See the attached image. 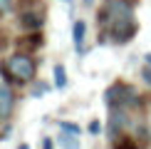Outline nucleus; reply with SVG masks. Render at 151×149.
Here are the masks:
<instances>
[{
	"label": "nucleus",
	"instance_id": "obj_13",
	"mask_svg": "<svg viewBox=\"0 0 151 149\" xmlns=\"http://www.w3.org/2000/svg\"><path fill=\"white\" fill-rule=\"evenodd\" d=\"M12 8V0H0V12H8Z\"/></svg>",
	"mask_w": 151,
	"mask_h": 149
},
{
	"label": "nucleus",
	"instance_id": "obj_8",
	"mask_svg": "<svg viewBox=\"0 0 151 149\" xmlns=\"http://www.w3.org/2000/svg\"><path fill=\"white\" fill-rule=\"evenodd\" d=\"M60 147H62V149H79V137L72 134V132L60 134Z\"/></svg>",
	"mask_w": 151,
	"mask_h": 149
},
{
	"label": "nucleus",
	"instance_id": "obj_2",
	"mask_svg": "<svg viewBox=\"0 0 151 149\" xmlns=\"http://www.w3.org/2000/svg\"><path fill=\"white\" fill-rule=\"evenodd\" d=\"M134 33H136V22L131 20V15L114 17V27H111V35H114V40L127 42V40H131V35H134Z\"/></svg>",
	"mask_w": 151,
	"mask_h": 149
},
{
	"label": "nucleus",
	"instance_id": "obj_3",
	"mask_svg": "<svg viewBox=\"0 0 151 149\" xmlns=\"http://www.w3.org/2000/svg\"><path fill=\"white\" fill-rule=\"evenodd\" d=\"M12 104H15V97H12V90L8 85H0V119L10 117Z\"/></svg>",
	"mask_w": 151,
	"mask_h": 149
},
{
	"label": "nucleus",
	"instance_id": "obj_6",
	"mask_svg": "<svg viewBox=\"0 0 151 149\" xmlns=\"http://www.w3.org/2000/svg\"><path fill=\"white\" fill-rule=\"evenodd\" d=\"M111 124H109V134L114 137L116 134V129H122L124 124H127V117H124V112H119V109H114L111 112V119H109Z\"/></svg>",
	"mask_w": 151,
	"mask_h": 149
},
{
	"label": "nucleus",
	"instance_id": "obj_16",
	"mask_svg": "<svg viewBox=\"0 0 151 149\" xmlns=\"http://www.w3.org/2000/svg\"><path fill=\"white\" fill-rule=\"evenodd\" d=\"M17 149H30V144H20V147H17Z\"/></svg>",
	"mask_w": 151,
	"mask_h": 149
},
{
	"label": "nucleus",
	"instance_id": "obj_12",
	"mask_svg": "<svg viewBox=\"0 0 151 149\" xmlns=\"http://www.w3.org/2000/svg\"><path fill=\"white\" fill-rule=\"evenodd\" d=\"M141 77H144V82H146V85L151 87V65H149V67H144V72H141Z\"/></svg>",
	"mask_w": 151,
	"mask_h": 149
},
{
	"label": "nucleus",
	"instance_id": "obj_5",
	"mask_svg": "<svg viewBox=\"0 0 151 149\" xmlns=\"http://www.w3.org/2000/svg\"><path fill=\"white\" fill-rule=\"evenodd\" d=\"M20 27L22 30H40L42 27V17L37 12H25L20 15Z\"/></svg>",
	"mask_w": 151,
	"mask_h": 149
},
{
	"label": "nucleus",
	"instance_id": "obj_4",
	"mask_svg": "<svg viewBox=\"0 0 151 149\" xmlns=\"http://www.w3.org/2000/svg\"><path fill=\"white\" fill-rule=\"evenodd\" d=\"M84 33H87V22H84V20H77V22L72 25V40H74V50H77V52H82Z\"/></svg>",
	"mask_w": 151,
	"mask_h": 149
},
{
	"label": "nucleus",
	"instance_id": "obj_14",
	"mask_svg": "<svg viewBox=\"0 0 151 149\" xmlns=\"http://www.w3.org/2000/svg\"><path fill=\"white\" fill-rule=\"evenodd\" d=\"M42 149H55V144H52V139H42Z\"/></svg>",
	"mask_w": 151,
	"mask_h": 149
},
{
	"label": "nucleus",
	"instance_id": "obj_7",
	"mask_svg": "<svg viewBox=\"0 0 151 149\" xmlns=\"http://www.w3.org/2000/svg\"><path fill=\"white\" fill-rule=\"evenodd\" d=\"M40 45H42V37L40 35H27V37H20V40H17V47H20V50H35Z\"/></svg>",
	"mask_w": 151,
	"mask_h": 149
},
{
	"label": "nucleus",
	"instance_id": "obj_11",
	"mask_svg": "<svg viewBox=\"0 0 151 149\" xmlns=\"http://www.w3.org/2000/svg\"><path fill=\"white\" fill-rule=\"evenodd\" d=\"M87 129H89V134H94V137H97V134H102V124H99V119H92L89 122V127H87Z\"/></svg>",
	"mask_w": 151,
	"mask_h": 149
},
{
	"label": "nucleus",
	"instance_id": "obj_9",
	"mask_svg": "<svg viewBox=\"0 0 151 149\" xmlns=\"http://www.w3.org/2000/svg\"><path fill=\"white\" fill-rule=\"evenodd\" d=\"M52 74H55V87H67V72H65V65H55V70H52Z\"/></svg>",
	"mask_w": 151,
	"mask_h": 149
},
{
	"label": "nucleus",
	"instance_id": "obj_15",
	"mask_svg": "<svg viewBox=\"0 0 151 149\" xmlns=\"http://www.w3.org/2000/svg\"><path fill=\"white\" fill-rule=\"evenodd\" d=\"M146 65H151V52H149V55H146Z\"/></svg>",
	"mask_w": 151,
	"mask_h": 149
},
{
	"label": "nucleus",
	"instance_id": "obj_1",
	"mask_svg": "<svg viewBox=\"0 0 151 149\" xmlns=\"http://www.w3.org/2000/svg\"><path fill=\"white\" fill-rule=\"evenodd\" d=\"M5 70L10 72L12 80H17V82H27V80L35 77V62L30 60L25 52H17V55H12V57L5 62Z\"/></svg>",
	"mask_w": 151,
	"mask_h": 149
},
{
	"label": "nucleus",
	"instance_id": "obj_10",
	"mask_svg": "<svg viewBox=\"0 0 151 149\" xmlns=\"http://www.w3.org/2000/svg\"><path fill=\"white\" fill-rule=\"evenodd\" d=\"M60 129H62V132H72V134H82V127H79V124H72V122H60Z\"/></svg>",
	"mask_w": 151,
	"mask_h": 149
}]
</instances>
